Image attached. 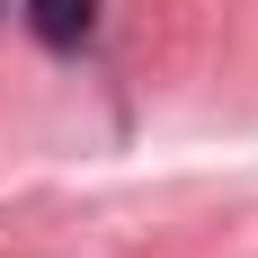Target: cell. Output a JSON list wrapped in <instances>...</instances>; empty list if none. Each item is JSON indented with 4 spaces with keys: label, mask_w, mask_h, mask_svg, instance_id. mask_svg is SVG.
Here are the masks:
<instances>
[{
    "label": "cell",
    "mask_w": 258,
    "mask_h": 258,
    "mask_svg": "<svg viewBox=\"0 0 258 258\" xmlns=\"http://www.w3.org/2000/svg\"><path fill=\"white\" fill-rule=\"evenodd\" d=\"M27 27H36L45 45H80V36L98 27V0H27Z\"/></svg>",
    "instance_id": "obj_1"
},
{
    "label": "cell",
    "mask_w": 258,
    "mask_h": 258,
    "mask_svg": "<svg viewBox=\"0 0 258 258\" xmlns=\"http://www.w3.org/2000/svg\"><path fill=\"white\" fill-rule=\"evenodd\" d=\"M0 9H9V0H0Z\"/></svg>",
    "instance_id": "obj_2"
}]
</instances>
